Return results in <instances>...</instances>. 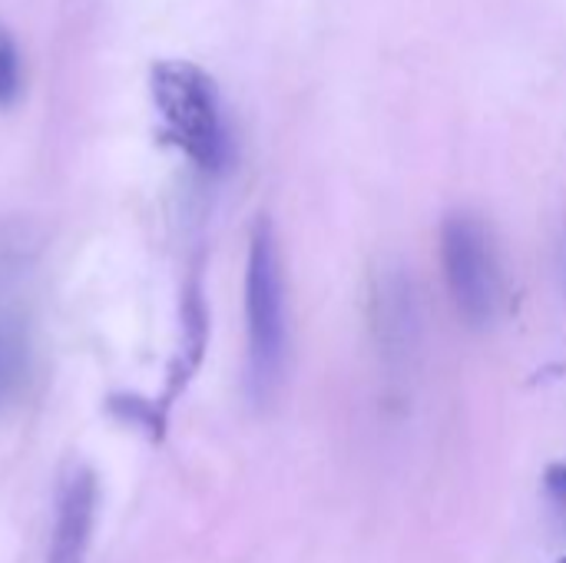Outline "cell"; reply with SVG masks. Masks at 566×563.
<instances>
[{
	"instance_id": "obj_6",
	"label": "cell",
	"mask_w": 566,
	"mask_h": 563,
	"mask_svg": "<svg viewBox=\"0 0 566 563\" xmlns=\"http://www.w3.org/2000/svg\"><path fill=\"white\" fill-rule=\"evenodd\" d=\"M20 83H23V70H20L17 37L10 33L7 23H0V110H7V106L17 103Z\"/></svg>"
},
{
	"instance_id": "obj_3",
	"label": "cell",
	"mask_w": 566,
	"mask_h": 563,
	"mask_svg": "<svg viewBox=\"0 0 566 563\" xmlns=\"http://www.w3.org/2000/svg\"><path fill=\"white\" fill-rule=\"evenodd\" d=\"M441 259L458 312L471 325L491 322L501 299V272L484 222L471 212L448 216L441 226Z\"/></svg>"
},
{
	"instance_id": "obj_7",
	"label": "cell",
	"mask_w": 566,
	"mask_h": 563,
	"mask_svg": "<svg viewBox=\"0 0 566 563\" xmlns=\"http://www.w3.org/2000/svg\"><path fill=\"white\" fill-rule=\"evenodd\" d=\"M544 488H547L551 501L566 511V465H551V468H547V475H544Z\"/></svg>"
},
{
	"instance_id": "obj_1",
	"label": "cell",
	"mask_w": 566,
	"mask_h": 563,
	"mask_svg": "<svg viewBox=\"0 0 566 563\" xmlns=\"http://www.w3.org/2000/svg\"><path fill=\"white\" fill-rule=\"evenodd\" d=\"M149 93L163 116V133L199 169L222 173L232 159V139L216 80L189 60H156Z\"/></svg>"
},
{
	"instance_id": "obj_2",
	"label": "cell",
	"mask_w": 566,
	"mask_h": 563,
	"mask_svg": "<svg viewBox=\"0 0 566 563\" xmlns=\"http://www.w3.org/2000/svg\"><path fill=\"white\" fill-rule=\"evenodd\" d=\"M245 332H249V385L255 398H269L282 378L289 325H285V279L272 222L262 216L249 236L245 262Z\"/></svg>"
},
{
	"instance_id": "obj_4",
	"label": "cell",
	"mask_w": 566,
	"mask_h": 563,
	"mask_svg": "<svg viewBox=\"0 0 566 563\" xmlns=\"http://www.w3.org/2000/svg\"><path fill=\"white\" fill-rule=\"evenodd\" d=\"M96 518V478L83 465H70L56 488V514L46 563H83Z\"/></svg>"
},
{
	"instance_id": "obj_8",
	"label": "cell",
	"mask_w": 566,
	"mask_h": 563,
	"mask_svg": "<svg viewBox=\"0 0 566 563\" xmlns=\"http://www.w3.org/2000/svg\"><path fill=\"white\" fill-rule=\"evenodd\" d=\"M560 563H566V557H564V561H560Z\"/></svg>"
},
{
	"instance_id": "obj_5",
	"label": "cell",
	"mask_w": 566,
	"mask_h": 563,
	"mask_svg": "<svg viewBox=\"0 0 566 563\" xmlns=\"http://www.w3.org/2000/svg\"><path fill=\"white\" fill-rule=\"evenodd\" d=\"M30 372V338L20 319H0V408L10 405Z\"/></svg>"
}]
</instances>
